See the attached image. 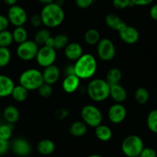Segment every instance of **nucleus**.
<instances>
[{"mask_svg":"<svg viewBox=\"0 0 157 157\" xmlns=\"http://www.w3.org/2000/svg\"><path fill=\"white\" fill-rule=\"evenodd\" d=\"M39 46L34 40H26L24 43L18 45L16 49V55L21 60L25 62L35 59L39 51Z\"/></svg>","mask_w":157,"mask_h":157,"instance_id":"8","label":"nucleus"},{"mask_svg":"<svg viewBox=\"0 0 157 157\" xmlns=\"http://www.w3.org/2000/svg\"><path fill=\"white\" fill-rule=\"evenodd\" d=\"M95 136L101 142H108L113 137V131L106 125L100 124L95 128Z\"/></svg>","mask_w":157,"mask_h":157,"instance_id":"23","label":"nucleus"},{"mask_svg":"<svg viewBox=\"0 0 157 157\" xmlns=\"http://www.w3.org/2000/svg\"><path fill=\"white\" fill-rule=\"evenodd\" d=\"M143 148V140L137 135L128 136L122 142L121 149L123 154L127 157L138 156L140 155Z\"/></svg>","mask_w":157,"mask_h":157,"instance_id":"5","label":"nucleus"},{"mask_svg":"<svg viewBox=\"0 0 157 157\" xmlns=\"http://www.w3.org/2000/svg\"><path fill=\"white\" fill-rule=\"evenodd\" d=\"M13 33L6 29L0 32V47H6L11 46L13 43Z\"/></svg>","mask_w":157,"mask_h":157,"instance_id":"32","label":"nucleus"},{"mask_svg":"<svg viewBox=\"0 0 157 157\" xmlns=\"http://www.w3.org/2000/svg\"><path fill=\"white\" fill-rule=\"evenodd\" d=\"M15 87L13 78L6 75H0V98L11 96Z\"/></svg>","mask_w":157,"mask_h":157,"instance_id":"17","label":"nucleus"},{"mask_svg":"<svg viewBox=\"0 0 157 157\" xmlns=\"http://www.w3.org/2000/svg\"><path fill=\"white\" fill-rule=\"evenodd\" d=\"M30 23L34 28H39L43 25V21L40 14H33L30 18Z\"/></svg>","mask_w":157,"mask_h":157,"instance_id":"39","label":"nucleus"},{"mask_svg":"<svg viewBox=\"0 0 157 157\" xmlns=\"http://www.w3.org/2000/svg\"><path fill=\"white\" fill-rule=\"evenodd\" d=\"M82 120L88 126L96 128L102 124L103 116L101 110L94 105H86L81 109Z\"/></svg>","mask_w":157,"mask_h":157,"instance_id":"6","label":"nucleus"},{"mask_svg":"<svg viewBox=\"0 0 157 157\" xmlns=\"http://www.w3.org/2000/svg\"><path fill=\"white\" fill-rule=\"evenodd\" d=\"M140 157H157V152L151 147H144L140 155Z\"/></svg>","mask_w":157,"mask_h":157,"instance_id":"40","label":"nucleus"},{"mask_svg":"<svg viewBox=\"0 0 157 157\" xmlns=\"http://www.w3.org/2000/svg\"><path fill=\"white\" fill-rule=\"evenodd\" d=\"M109 97L116 103H122L127 99V92L120 83L110 86Z\"/></svg>","mask_w":157,"mask_h":157,"instance_id":"18","label":"nucleus"},{"mask_svg":"<svg viewBox=\"0 0 157 157\" xmlns=\"http://www.w3.org/2000/svg\"><path fill=\"white\" fill-rule=\"evenodd\" d=\"M51 33L48 29H41L38 30L36 33L35 34L34 40L38 46H45L46 41H47L49 38L50 37Z\"/></svg>","mask_w":157,"mask_h":157,"instance_id":"29","label":"nucleus"},{"mask_svg":"<svg viewBox=\"0 0 157 157\" xmlns=\"http://www.w3.org/2000/svg\"><path fill=\"white\" fill-rule=\"evenodd\" d=\"M19 82V85L25 87L29 91L37 90L44 83L43 72L35 68L28 69L21 73Z\"/></svg>","mask_w":157,"mask_h":157,"instance_id":"4","label":"nucleus"},{"mask_svg":"<svg viewBox=\"0 0 157 157\" xmlns=\"http://www.w3.org/2000/svg\"><path fill=\"white\" fill-rule=\"evenodd\" d=\"M37 90L39 96L44 98V99H48V98L51 97L52 93H53L52 86L49 85V84L45 83V82Z\"/></svg>","mask_w":157,"mask_h":157,"instance_id":"35","label":"nucleus"},{"mask_svg":"<svg viewBox=\"0 0 157 157\" xmlns=\"http://www.w3.org/2000/svg\"><path fill=\"white\" fill-rule=\"evenodd\" d=\"M146 125L150 132L157 134V109H152L146 118Z\"/></svg>","mask_w":157,"mask_h":157,"instance_id":"30","label":"nucleus"},{"mask_svg":"<svg viewBox=\"0 0 157 157\" xmlns=\"http://www.w3.org/2000/svg\"><path fill=\"white\" fill-rule=\"evenodd\" d=\"M153 1L154 0H131L133 6H146L152 4Z\"/></svg>","mask_w":157,"mask_h":157,"instance_id":"43","label":"nucleus"},{"mask_svg":"<svg viewBox=\"0 0 157 157\" xmlns=\"http://www.w3.org/2000/svg\"><path fill=\"white\" fill-rule=\"evenodd\" d=\"M42 72H43V81L45 83L49 84L51 86L56 83L61 75L59 68L55 64L44 68V70Z\"/></svg>","mask_w":157,"mask_h":157,"instance_id":"14","label":"nucleus"},{"mask_svg":"<svg viewBox=\"0 0 157 157\" xmlns=\"http://www.w3.org/2000/svg\"><path fill=\"white\" fill-rule=\"evenodd\" d=\"M3 2L5 4H6L9 6H15L17 4L18 0H2Z\"/></svg>","mask_w":157,"mask_h":157,"instance_id":"47","label":"nucleus"},{"mask_svg":"<svg viewBox=\"0 0 157 157\" xmlns=\"http://www.w3.org/2000/svg\"><path fill=\"white\" fill-rule=\"evenodd\" d=\"M13 41L18 45L28 40V32L24 26H18L13 32Z\"/></svg>","mask_w":157,"mask_h":157,"instance_id":"27","label":"nucleus"},{"mask_svg":"<svg viewBox=\"0 0 157 157\" xmlns=\"http://www.w3.org/2000/svg\"><path fill=\"white\" fill-rule=\"evenodd\" d=\"M10 149V143L9 140L0 139V155H3L6 154Z\"/></svg>","mask_w":157,"mask_h":157,"instance_id":"41","label":"nucleus"},{"mask_svg":"<svg viewBox=\"0 0 157 157\" xmlns=\"http://www.w3.org/2000/svg\"><path fill=\"white\" fill-rule=\"evenodd\" d=\"M36 149L41 155H49L53 153L56 150V144L49 139H43L37 143Z\"/></svg>","mask_w":157,"mask_h":157,"instance_id":"21","label":"nucleus"},{"mask_svg":"<svg viewBox=\"0 0 157 157\" xmlns=\"http://www.w3.org/2000/svg\"><path fill=\"white\" fill-rule=\"evenodd\" d=\"M134 98L140 105H146L149 99V93L147 89L144 87H139L136 90Z\"/></svg>","mask_w":157,"mask_h":157,"instance_id":"28","label":"nucleus"},{"mask_svg":"<svg viewBox=\"0 0 157 157\" xmlns=\"http://www.w3.org/2000/svg\"><path fill=\"white\" fill-rule=\"evenodd\" d=\"M100 39V34L96 29H90L86 32L84 35V40L86 43L90 46L97 45Z\"/></svg>","mask_w":157,"mask_h":157,"instance_id":"26","label":"nucleus"},{"mask_svg":"<svg viewBox=\"0 0 157 157\" xmlns=\"http://www.w3.org/2000/svg\"><path fill=\"white\" fill-rule=\"evenodd\" d=\"M86 93L93 102H103L109 97L110 86L103 78H93L87 85Z\"/></svg>","mask_w":157,"mask_h":157,"instance_id":"3","label":"nucleus"},{"mask_svg":"<svg viewBox=\"0 0 157 157\" xmlns=\"http://www.w3.org/2000/svg\"><path fill=\"white\" fill-rule=\"evenodd\" d=\"M38 2H40V3L43 4V5L46 6L48 5V4L52 3V2H55V0H38Z\"/></svg>","mask_w":157,"mask_h":157,"instance_id":"48","label":"nucleus"},{"mask_svg":"<svg viewBox=\"0 0 157 157\" xmlns=\"http://www.w3.org/2000/svg\"><path fill=\"white\" fill-rule=\"evenodd\" d=\"M120 38L124 43L128 45L136 44L140 39V35L136 28L126 24L122 29L118 32Z\"/></svg>","mask_w":157,"mask_h":157,"instance_id":"12","label":"nucleus"},{"mask_svg":"<svg viewBox=\"0 0 157 157\" xmlns=\"http://www.w3.org/2000/svg\"><path fill=\"white\" fill-rule=\"evenodd\" d=\"M94 0H75V3L76 6L82 10L88 9L93 4Z\"/></svg>","mask_w":157,"mask_h":157,"instance_id":"38","label":"nucleus"},{"mask_svg":"<svg viewBox=\"0 0 157 157\" xmlns=\"http://www.w3.org/2000/svg\"><path fill=\"white\" fill-rule=\"evenodd\" d=\"M108 119L113 124H120L126 120L127 110L122 103H114L109 108Z\"/></svg>","mask_w":157,"mask_h":157,"instance_id":"11","label":"nucleus"},{"mask_svg":"<svg viewBox=\"0 0 157 157\" xmlns=\"http://www.w3.org/2000/svg\"><path fill=\"white\" fill-rule=\"evenodd\" d=\"M87 157H103L101 155H99V154H92V155H90Z\"/></svg>","mask_w":157,"mask_h":157,"instance_id":"50","label":"nucleus"},{"mask_svg":"<svg viewBox=\"0 0 157 157\" xmlns=\"http://www.w3.org/2000/svg\"><path fill=\"white\" fill-rule=\"evenodd\" d=\"M13 135V125L5 123L0 125V139L10 140Z\"/></svg>","mask_w":157,"mask_h":157,"instance_id":"34","label":"nucleus"},{"mask_svg":"<svg viewBox=\"0 0 157 157\" xmlns=\"http://www.w3.org/2000/svg\"><path fill=\"white\" fill-rule=\"evenodd\" d=\"M105 24L111 29L119 32L123 28L126 23L122 20L121 18L115 13H109L105 16Z\"/></svg>","mask_w":157,"mask_h":157,"instance_id":"20","label":"nucleus"},{"mask_svg":"<svg viewBox=\"0 0 157 157\" xmlns=\"http://www.w3.org/2000/svg\"><path fill=\"white\" fill-rule=\"evenodd\" d=\"M56 4H58L59 6H63V4H64L65 2V0H55V2Z\"/></svg>","mask_w":157,"mask_h":157,"instance_id":"49","label":"nucleus"},{"mask_svg":"<svg viewBox=\"0 0 157 157\" xmlns=\"http://www.w3.org/2000/svg\"><path fill=\"white\" fill-rule=\"evenodd\" d=\"M12 150L15 155L20 157H25L32 152V146L29 142L24 138H16L12 143Z\"/></svg>","mask_w":157,"mask_h":157,"instance_id":"13","label":"nucleus"},{"mask_svg":"<svg viewBox=\"0 0 157 157\" xmlns=\"http://www.w3.org/2000/svg\"><path fill=\"white\" fill-rule=\"evenodd\" d=\"M56 50L54 48L43 46L39 49L36 60L39 66L46 68L53 65L56 60Z\"/></svg>","mask_w":157,"mask_h":157,"instance_id":"10","label":"nucleus"},{"mask_svg":"<svg viewBox=\"0 0 157 157\" xmlns=\"http://www.w3.org/2000/svg\"><path fill=\"white\" fill-rule=\"evenodd\" d=\"M1 114H2V109L0 108V116H1Z\"/></svg>","mask_w":157,"mask_h":157,"instance_id":"51","label":"nucleus"},{"mask_svg":"<svg viewBox=\"0 0 157 157\" xmlns=\"http://www.w3.org/2000/svg\"><path fill=\"white\" fill-rule=\"evenodd\" d=\"M112 3L117 10H126L129 7L133 6L131 0H113Z\"/></svg>","mask_w":157,"mask_h":157,"instance_id":"36","label":"nucleus"},{"mask_svg":"<svg viewBox=\"0 0 157 157\" xmlns=\"http://www.w3.org/2000/svg\"><path fill=\"white\" fill-rule=\"evenodd\" d=\"M66 75H75L74 65H69V66H68L66 68Z\"/></svg>","mask_w":157,"mask_h":157,"instance_id":"45","label":"nucleus"},{"mask_svg":"<svg viewBox=\"0 0 157 157\" xmlns=\"http://www.w3.org/2000/svg\"><path fill=\"white\" fill-rule=\"evenodd\" d=\"M6 16L10 24H12L15 27L23 26L28 20V15L25 10L17 4L10 6Z\"/></svg>","mask_w":157,"mask_h":157,"instance_id":"9","label":"nucleus"},{"mask_svg":"<svg viewBox=\"0 0 157 157\" xmlns=\"http://www.w3.org/2000/svg\"><path fill=\"white\" fill-rule=\"evenodd\" d=\"M135 157H140V155H138V156H135Z\"/></svg>","mask_w":157,"mask_h":157,"instance_id":"52","label":"nucleus"},{"mask_svg":"<svg viewBox=\"0 0 157 157\" xmlns=\"http://www.w3.org/2000/svg\"><path fill=\"white\" fill-rule=\"evenodd\" d=\"M96 52L99 59L103 62H109L116 56V46L111 39L103 38L96 45Z\"/></svg>","mask_w":157,"mask_h":157,"instance_id":"7","label":"nucleus"},{"mask_svg":"<svg viewBox=\"0 0 157 157\" xmlns=\"http://www.w3.org/2000/svg\"><path fill=\"white\" fill-rule=\"evenodd\" d=\"M69 43V39L68 36L64 33H60L54 37V49L56 50L64 49Z\"/></svg>","mask_w":157,"mask_h":157,"instance_id":"31","label":"nucleus"},{"mask_svg":"<svg viewBox=\"0 0 157 157\" xmlns=\"http://www.w3.org/2000/svg\"><path fill=\"white\" fill-rule=\"evenodd\" d=\"M9 25H10V22H9L7 16L0 14V32L7 29Z\"/></svg>","mask_w":157,"mask_h":157,"instance_id":"42","label":"nucleus"},{"mask_svg":"<svg viewBox=\"0 0 157 157\" xmlns=\"http://www.w3.org/2000/svg\"><path fill=\"white\" fill-rule=\"evenodd\" d=\"M4 120L7 123L11 125H14L19 120L20 118V113L19 109L13 105H7L2 112Z\"/></svg>","mask_w":157,"mask_h":157,"instance_id":"19","label":"nucleus"},{"mask_svg":"<svg viewBox=\"0 0 157 157\" xmlns=\"http://www.w3.org/2000/svg\"><path fill=\"white\" fill-rule=\"evenodd\" d=\"M97 66V61L94 56L90 53H84L75 62V74L80 79H89L96 74Z\"/></svg>","mask_w":157,"mask_h":157,"instance_id":"2","label":"nucleus"},{"mask_svg":"<svg viewBox=\"0 0 157 157\" xmlns=\"http://www.w3.org/2000/svg\"><path fill=\"white\" fill-rule=\"evenodd\" d=\"M80 80L76 75H66L62 83L63 91L69 94L75 93L80 86Z\"/></svg>","mask_w":157,"mask_h":157,"instance_id":"16","label":"nucleus"},{"mask_svg":"<svg viewBox=\"0 0 157 157\" xmlns=\"http://www.w3.org/2000/svg\"><path fill=\"white\" fill-rule=\"evenodd\" d=\"M45 46H49V47L54 48V37H52V36H50V37L49 38V39H48L47 41H46Z\"/></svg>","mask_w":157,"mask_h":157,"instance_id":"46","label":"nucleus"},{"mask_svg":"<svg viewBox=\"0 0 157 157\" xmlns=\"http://www.w3.org/2000/svg\"><path fill=\"white\" fill-rule=\"evenodd\" d=\"M43 25L47 28H56L59 26L65 19V12L63 6L56 2L43 6L40 12Z\"/></svg>","mask_w":157,"mask_h":157,"instance_id":"1","label":"nucleus"},{"mask_svg":"<svg viewBox=\"0 0 157 157\" xmlns=\"http://www.w3.org/2000/svg\"><path fill=\"white\" fill-rule=\"evenodd\" d=\"M123 77L122 71L118 68H111L107 72L105 75V81L109 84V86L116 85L120 82Z\"/></svg>","mask_w":157,"mask_h":157,"instance_id":"24","label":"nucleus"},{"mask_svg":"<svg viewBox=\"0 0 157 157\" xmlns=\"http://www.w3.org/2000/svg\"><path fill=\"white\" fill-rule=\"evenodd\" d=\"M12 53L10 49L0 47V68L6 67L11 61Z\"/></svg>","mask_w":157,"mask_h":157,"instance_id":"33","label":"nucleus"},{"mask_svg":"<svg viewBox=\"0 0 157 157\" xmlns=\"http://www.w3.org/2000/svg\"><path fill=\"white\" fill-rule=\"evenodd\" d=\"M149 16L153 20L157 21V3L153 4L149 10Z\"/></svg>","mask_w":157,"mask_h":157,"instance_id":"44","label":"nucleus"},{"mask_svg":"<svg viewBox=\"0 0 157 157\" xmlns=\"http://www.w3.org/2000/svg\"><path fill=\"white\" fill-rule=\"evenodd\" d=\"M29 91L25 87L21 85H17L15 86L11 96L16 102H22L27 99L29 96Z\"/></svg>","mask_w":157,"mask_h":157,"instance_id":"25","label":"nucleus"},{"mask_svg":"<svg viewBox=\"0 0 157 157\" xmlns=\"http://www.w3.org/2000/svg\"><path fill=\"white\" fill-rule=\"evenodd\" d=\"M88 126L82 120H78L72 123L69 126V133L75 137L83 136L87 132Z\"/></svg>","mask_w":157,"mask_h":157,"instance_id":"22","label":"nucleus"},{"mask_svg":"<svg viewBox=\"0 0 157 157\" xmlns=\"http://www.w3.org/2000/svg\"><path fill=\"white\" fill-rule=\"evenodd\" d=\"M55 117L57 118L58 120H64L67 118L69 115V111L67 108H59L54 112Z\"/></svg>","mask_w":157,"mask_h":157,"instance_id":"37","label":"nucleus"},{"mask_svg":"<svg viewBox=\"0 0 157 157\" xmlns=\"http://www.w3.org/2000/svg\"><path fill=\"white\" fill-rule=\"evenodd\" d=\"M65 56L70 61L75 62L83 55V49L79 43H69L64 49Z\"/></svg>","mask_w":157,"mask_h":157,"instance_id":"15","label":"nucleus"}]
</instances>
